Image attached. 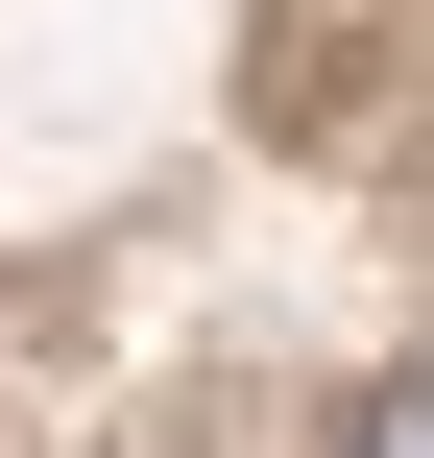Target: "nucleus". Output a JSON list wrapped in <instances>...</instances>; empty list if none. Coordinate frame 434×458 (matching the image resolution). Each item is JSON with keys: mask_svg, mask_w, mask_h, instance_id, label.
<instances>
[{"mask_svg": "<svg viewBox=\"0 0 434 458\" xmlns=\"http://www.w3.org/2000/svg\"><path fill=\"white\" fill-rule=\"evenodd\" d=\"M338 458H434V386H387V411H338Z\"/></svg>", "mask_w": 434, "mask_h": 458, "instance_id": "f257e3e1", "label": "nucleus"}]
</instances>
